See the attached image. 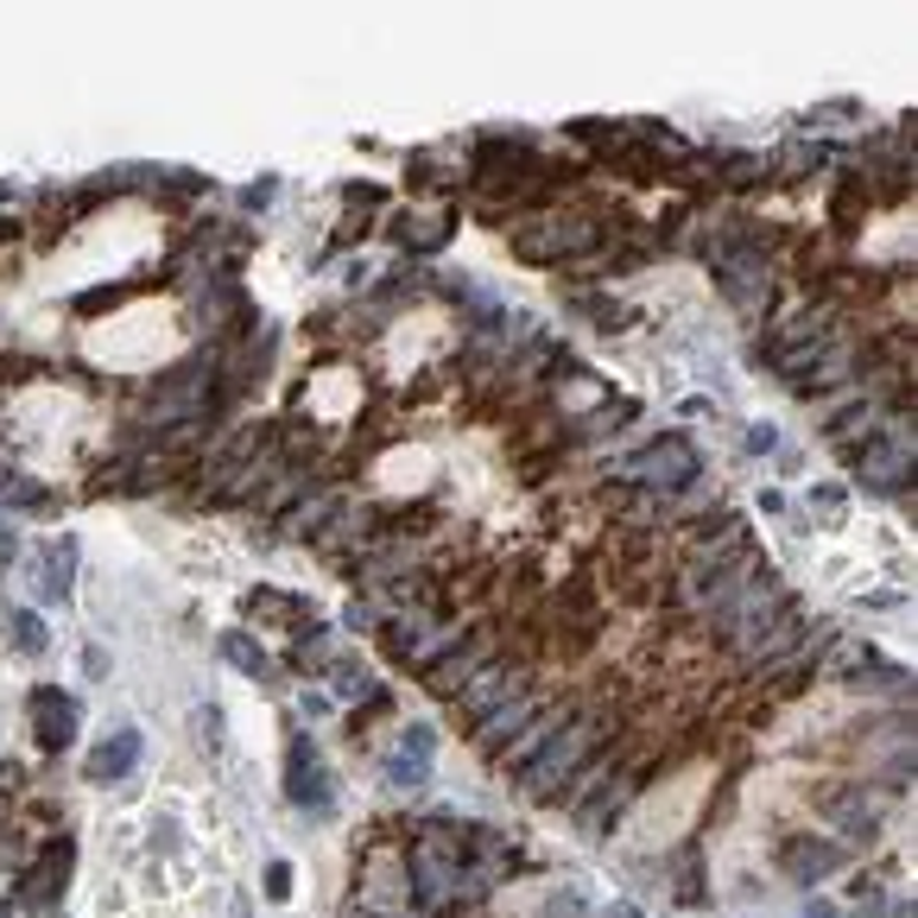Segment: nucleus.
I'll return each mask as SVG.
<instances>
[{"instance_id": "obj_12", "label": "nucleus", "mask_w": 918, "mask_h": 918, "mask_svg": "<svg viewBox=\"0 0 918 918\" xmlns=\"http://www.w3.org/2000/svg\"><path fill=\"white\" fill-rule=\"evenodd\" d=\"M386 241L412 260H431L444 254L450 241H457V216H431V209H406V216H393L386 222Z\"/></svg>"}, {"instance_id": "obj_19", "label": "nucleus", "mask_w": 918, "mask_h": 918, "mask_svg": "<svg viewBox=\"0 0 918 918\" xmlns=\"http://www.w3.org/2000/svg\"><path fill=\"white\" fill-rule=\"evenodd\" d=\"M0 501L20 507V513H57V494L52 488H39V482H26V476H0Z\"/></svg>"}, {"instance_id": "obj_7", "label": "nucleus", "mask_w": 918, "mask_h": 918, "mask_svg": "<svg viewBox=\"0 0 918 918\" xmlns=\"http://www.w3.org/2000/svg\"><path fill=\"white\" fill-rule=\"evenodd\" d=\"M849 462H855V482H862L867 494L899 501V494L912 488V431H906V418H887L867 444L849 450Z\"/></svg>"}, {"instance_id": "obj_5", "label": "nucleus", "mask_w": 918, "mask_h": 918, "mask_svg": "<svg viewBox=\"0 0 918 918\" xmlns=\"http://www.w3.org/2000/svg\"><path fill=\"white\" fill-rule=\"evenodd\" d=\"M703 476V457L685 431H665L653 444H640L634 457L621 462V488H634L646 501H665V494H685L690 482Z\"/></svg>"}, {"instance_id": "obj_35", "label": "nucleus", "mask_w": 918, "mask_h": 918, "mask_svg": "<svg viewBox=\"0 0 918 918\" xmlns=\"http://www.w3.org/2000/svg\"><path fill=\"white\" fill-rule=\"evenodd\" d=\"M266 204H273V178H260V184L241 190V209H266Z\"/></svg>"}, {"instance_id": "obj_28", "label": "nucleus", "mask_w": 918, "mask_h": 918, "mask_svg": "<svg viewBox=\"0 0 918 918\" xmlns=\"http://www.w3.org/2000/svg\"><path fill=\"white\" fill-rule=\"evenodd\" d=\"M823 146H805V140H791V146H779V165H786V178H805V172H817L823 165Z\"/></svg>"}, {"instance_id": "obj_21", "label": "nucleus", "mask_w": 918, "mask_h": 918, "mask_svg": "<svg viewBox=\"0 0 918 918\" xmlns=\"http://www.w3.org/2000/svg\"><path fill=\"white\" fill-rule=\"evenodd\" d=\"M7 640H13V646H20L26 659H39V653L52 646V627H45V621H39L32 609H13V614H7Z\"/></svg>"}, {"instance_id": "obj_3", "label": "nucleus", "mask_w": 918, "mask_h": 918, "mask_svg": "<svg viewBox=\"0 0 918 918\" xmlns=\"http://www.w3.org/2000/svg\"><path fill=\"white\" fill-rule=\"evenodd\" d=\"M609 241V222L595 209H538L507 229V254L520 266H583Z\"/></svg>"}, {"instance_id": "obj_36", "label": "nucleus", "mask_w": 918, "mask_h": 918, "mask_svg": "<svg viewBox=\"0 0 918 918\" xmlns=\"http://www.w3.org/2000/svg\"><path fill=\"white\" fill-rule=\"evenodd\" d=\"M747 450H754V457L779 450V431H773V425H754V431H747Z\"/></svg>"}, {"instance_id": "obj_27", "label": "nucleus", "mask_w": 918, "mask_h": 918, "mask_svg": "<svg viewBox=\"0 0 918 918\" xmlns=\"http://www.w3.org/2000/svg\"><path fill=\"white\" fill-rule=\"evenodd\" d=\"M533 918H589V899L577 887H558V893H545V906Z\"/></svg>"}, {"instance_id": "obj_14", "label": "nucleus", "mask_w": 918, "mask_h": 918, "mask_svg": "<svg viewBox=\"0 0 918 918\" xmlns=\"http://www.w3.org/2000/svg\"><path fill=\"white\" fill-rule=\"evenodd\" d=\"M32 703V735H39V747H45V754H64V747H70V741H77V703H70V690H57V685H39L26 697Z\"/></svg>"}, {"instance_id": "obj_13", "label": "nucleus", "mask_w": 918, "mask_h": 918, "mask_svg": "<svg viewBox=\"0 0 918 918\" xmlns=\"http://www.w3.org/2000/svg\"><path fill=\"white\" fill-rule=\"evenodd\" d=\"M842 842H830V837H811V830H798V837H786L779 842V867H786L798 887H817V881H830L842 867Z\"/></svg>"}, {"instance_id": "obj_37", "label": "nucleus", "mask_w": 918, "mask_h": 918, "mask_svg": "<svg viewBox=\"0 0 918 918\" xmlns=\"http://www.w3.org/2000/svg\"><path fill=\"white\" fill-rule=\"evenodd\" d=\"M13 558H20V533H13V526L0 520V564H13Z\"/></svg>"}, {"instance_id": "obj_4", "label": "nucleus", "mask_w": 918, "mask_h": 918, "mask_svg": "<svg viewBox=\"0 0 918 918\" xmlns=\"http://www.w3.org/2000/svg\"><path fill=\"white\" fill-rule=\"evenodd\" d=\"M349 906H356V918H406L412 912V881H406V855H400V830H374V837L361 842Z\"/></svg>"}, {"instance_id": "obj_34", "label": "nucleus", "mask_w": 918, "mask_h": 918, "mask_svg": "<svg viewBox=\"0 0 918 918\" xmlns=\"http://www.w3.org/2000/svg\"><path fill=\"white\" fill-rule=\"evenodd\" d=\"M849 114H862V102H823V108H811L817 128H823V121H849Z\"/></svg>"}, {"instance_id": "obj_33", "label": "nucleus", "mask_w": 918, "mask_h": 918, "mask_svg": "<svg viewBox=\"0 0 918 918\" xmlns=\"http://www.w3.org/2000/svg\"><path fill=\"white\" fill-rule=\"evenodd\" d=\"M39 374V361H26V356H0V381H32Z\"/></svg>"}, {"instance_id": "obj_38", "label": "nucleus", "mask_w": 918, "mask_h": 918, "mask_svg": "<svg viewBox=\"0 0 918 918\" xmlns=\"http://www.w3.org/2000/svg\"><path fill=\"white\" fill-rule=\"evenodd\" d=\"M349 621H356L361 634H368V627H381V621H374V602H349Z\"/></svg>"}, {"instance_id": "obj_1", "label": "nucleus", "mask_w": 918, "mask_h": 918, "mask_svg": "<svg viewBox=\"0 0 918 918\" xmlns=\"http://www.w3.org/2000/svg\"><path fill=\"white\" fill-rule=\"evenodd\" d=\"M627 729V710L621 703H577L570 710V722H558L551 735L538 741V754L526 766H513L507 779L533 805H570L577 798V786L589 779V766H595V754L609 747L614 735Z\"/></svg>"}, {"instance_id": "obj_39", "label": "nucleus", "mask_w": 918, "mask_h": 918, "mask_svg": "<svg viewBox=\"0 0 918 918\" xmlns=\"http://www.w3.org/2000/svg\"><path fill=\"white\" fill-rule=\"evenodd\" d=\"M609 918H640V912H634V906H614V912H609Z\"/></svg>"}, {"instance_id": "obj_26", "label": "nucleus", "mask_w": 918, "mask_h": 918, "mask_svg": "<svg viewBox=\"0 0 918 918\" xmlns=\"http://www.w3.org/2000/svg\"><path fill=\"white\" fill-rule=\"evenodd\" d=\"M386 779H393V786H425V779H431V761H425V754H406V747H393V754H386Z\"/></svg>"}, {"instance_id": "obj_9", "label": "nucleus", "mask_w": 918, "mask_h": 918, "mask_svg": "<svg viewBox=\"0 0 918 918\" xmlns=\"http://www.w3.org/2000/svg\"><path fill=\"white\" fill-rule=\"evenodd\" d=\"M715 285H722V298L741 310V317H754L761 324L766 305H773V273H766V254H754V248H741V254H729L722 266H710Z\"/></svg>"}, {"instance_id": "obj_24", "label": "nucleus", "mask_w": 918, "mask_h": 918, "mask_svg": "<svg viewBox=\"0 0 918 918\" xmlns=\"http://www.w3.org/2000/svg\"><path fill=\"white\" fill-rule=\"evenodd\" d=\"M406 184L412 190H437V184H462V172H444L437 153H412L406 159Z\"/></svg>"}, {"instance_id": "obj_10", "label": "nucleus", "mask_w": 918, "mask_h": 918, "mask_svg": "<svg viewBox=\"0 0 918 918\" xmlns=\"http://www.w3.org/2000/svg\"><path fill=\"white\" fill-rule=\"evenodd\" d=\"M817 817H830L842 830V842H874L881 830V817H874V798L862 791V779H830V786H817Z\"/></svg>"}, {"instance_id": "obj_11", "label": "nucleus", "mask_w": 918, "mask_h": 918, "mask_svg": "<svg viewBox=\"0 0 918 918\" xmlns=\"http://www.w3.org/2000/svg\"><path fill=\"white\" fill-rule=\"evenodd\" d=\"M285 791H292V805L310 811V817H330L336 811L330 773H324V761H317L310 735H292V754H285Z\"/></svg>"}, {"instance_id": "obj_22", "label": "nucleus", "mask_w": 918, "mask_h": 918, "mask_svg": "<svg viewBox=\"0 0 918 918\" xmlns=\"http://www.w3.org/2000/svg\"><path fill=\"white\" fill-rule=\"evenodd\" d=\"M570 305L589 310V324H595V330H627V324H634V310H621L614 298H602V292H570Z\"/></svg>"}, {"instance_id": "obj_2", "label": "nucleus", "mask_w": 918, "mask_h": 918, "mask_svg": "<svg viewBox=\"0 0 918 918\" xmlns=\"http://www.w3.org/2000/svg\"><path fill=\"white\" fill-rule=\"evenodd\" d=\"M462 172L488 209H533V216L551 204L558 184L577 178V165H551L545 153H533L526 133H482Z\"/></svg>"}, {"instance_id": "obj_29", "label": "nucleus", "mask_w": 918, "mask_h": 918, "mask_svg": "<svg viewBox=\"0 0 918 918\" xmlns=\"http://www.w3.org/2000/svg\"><path fill=\"white\" fill-rule=\"evenodd\" d=\"M805 507L817 513V520H823V526H837L842 520V488H830V482H817L811 494H805Z\"/></svg>"}, {"instance_id": "obj_30", "label": "nucleus", "mask_w": 918, "mask_h": 918, "mask_svg": "<svg viewBox=\"0 0 918 918\" xmlns=\"http://www.w3.org/2000/svg\"><path fill=\"white\" fill-rule=\"evenodd\" d=\"M400 747H406V754H425V761H431V747H437V729H431V722H406V735H400Z\"/></svg>"}, {"instance_id": "obj_32", "label": "nucleus", "mask_w": 918, "mask_h": 918, "mask_svg": "<svg viewBox=\"0 0 918 918\" xmlns=\"http://www.w3.org/2000/svg\"><path fill=\"white\" fill-rule=\"evenodd\" d=\"M266 899H292V867L285 862L266 867Z\"/></svg>"}, {"instance_id": "obj_31", "label": "nucleus", "mask_w": 918, "mask_h": 918, "mask_svg": "<svg viewBox=\"0 0 918 918\" xmlns=\"http://www.w3.org/2000/svg\"><path fill=\"white\" fill-rule=\"evenodd\" d=\"M342 197H349V209H374V204H386V190H381V184H349Z\"/></svg>"}, {"instance_id": "obj_20", "label": "nucleus", "mask_w": 918, "mask_h": 918, "mask_svg": "<svg viewBox=\"0 0 918 918\" xmlns=\"http://www.w3.org/2000/svg\"><path fill=\"white\" fill-rule=\"evenodd\" d=\"M222 659H229L234 671L260 678V685H273V665H266V653H260V640H248V634H222Z\"/></svg>"}, {"instance_id": "obj_25", "label": "nucleus", "mask_w": 918, "mask_h": 918, "mask_svg": "<svg viewBox=\"0 0 918 918\" xmlns=\"http://www.w3.org/2000/svg\"><path fill=\"white\" fill-rule=\"evenodd\" d=\"M330 678H336V690H342L349 703H368V697L381 690V685H374V671H368V665H356V659H342V665L330 671Z\"/></svg>"}, {"instance_id": "obj_6", "label": "nucleus", "mask_w": 918, "mask_h": 918, "mask_svg": "<svg viewBox=\"0 0 918 918\" xmlns=\"http://www.w3.org/2000/svg\"><path fill=\"white\" fill-rule=\"evenodd\" d=\"M526 690H538L533 659H526V653H513L507 640H501V653H494V659H488L482 671H476V678H469V685H462L457 697H450V703H457L462 729L476 735V729H482L488 715H494V710H507L513 697H526Z\"/></svg>"}, {"instance_id": "obj_23", "label": "nucleus", "mask_w": 918, "mask_h": 918, "mask_svg": "<svg viewBox=\"0 0 918 918\" xmlns=\"http://www.w3.org/2000/svg\"><path fill=\"white\" fill-rule=\"evenodd\" d=\"M146 190H159L165 204H184V197H204L209 178H204V172H153V184H146Z\"/></svg>"}, {"instance_id": "obj_8", "label": "nucleus", "mask_w": 918, "mask_h": 918, "mask_svg": "<svg viewBox=\"0 0 918 918\" xmlns=\"http://www.w3.org/2000/svg\"><path fill=\"white\" fill-rule=\"evenodd\" d=\"M70 867H77V842L70 837H52L45 849H32V862L20 867V881H13V906H26V912H52L64 887H70Z\"/></svg>"}, {"instance_id": "obj_18", "label": "nucleus", "mask_w": 918, "mask_h": 918, "mask_svg": "<svg viewBox=\"0 0 918 918\" xmlns=\"http://www.w3.org/2000/svg\"><path fill=\"white\" fill-rule=\"evenodd\" d=\"M874 431H881V418H874V406H862V412H842V418H830V425H823V437L837 444L842 457H849L855 444H867V437H874Z\"/></svg>"}, {"instance_id": "obj_15", "label": "nucleus", "mask_w": 918, "mask_h": 918, "mask_svg": "<svg viewBox=\"0 0 918 918\" xmlns=\"http://www.w3.org/2000/svg\"><path fill=\"white\" fill-rule=\"evenodd\" d=\"M133 766H140V735H133V729H114L108 741H96L89 779H96V786H114V779H128Z\"/></svg>"}, {"instance_id": "obj_16", "label": "nucleus", "mask_w": 918, "mask_h": 918, "mask_svg": "<svg viewBox=\"0 0 918 918\" xmlns=\"http://www.w3.org/2000/svg\"><path fill=\"white\" fill-rule=\"evenodd\" d=\"M70 570H77V538H52V545H45V558H39L32 589H39L45 602H70Z\"/></svg>"}, {"instance_id": "obj_17", "label": "nucleus", "mask_w": 918, "mask_h": 918, "mask_svg": "<svg viewBox=\"0 0 918 918\" xmlns=\"http://www.w3.org/2000/svg\"><path fill=\"white\" fill-rule=\"evenodd\" d=\"M766 165L773 159H761V153H722V159H710V184H722V190H754V184H766Z\"/></svg>"}]
</instances>
